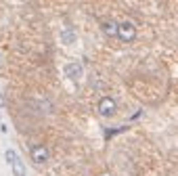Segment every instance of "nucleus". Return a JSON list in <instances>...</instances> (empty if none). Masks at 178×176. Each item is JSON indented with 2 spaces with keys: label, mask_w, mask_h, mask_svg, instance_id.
Wrapping results in <instances>:
<instances>
[{
  "label": "nucleus",
  "mask_w": 178,
  "mask_h": 176,
  "mask_svg": "<svg viewBox=\"0 0 178 176\" xmlns=\"http://www.w3.org/2000/svg\"><path fill=\"white\" fill-rule=\"evenodd\" d=\"M115 109H117V105H115V99L113 97H103V99L99 101V113L103 118H111L115 113Z\"/></svg>",
  "instance_id": "3"
},
{
  "label": "nucleus",
  "mask_w": 178,
  "mask_h": 176,
  "mask_svg": "<svg viewBox=\"0 0 178 176\" xmlns=\"http://www.w3.org/2000/svg\"><path fill=\"white\" fill-rule=\"evenodd\" d=\"M117 38L122 42H132L136 38V25L132 21H120V29H117Z\"/></svg>",
  "instance_id": "2"
},
{
  "label": "nucleus",
  "mask_w": 178,
  "mask_h": 176,
  "mask_svg": "<svg viewBox=\"0 0 178 176\" xmlns=\"http://www.w3.org/2000/svg\"><path fill=\"white\" fill-rule=\"evenodd\" d=\"M63 42L71 44V42H74V34H71V32H63Z\"/></svg>",
  "instance_id": "7"
},
{
  "label": "nucleus",
  "mask_w": 178,
  "mask_h": 176,
  "mask_svg": "<svg viewBox=\"0 0 178 176\" xmlns=\"http://www.w3.org/2000/svg\"><path fill=\"white\" fill-rule=\"evenodd\" d=\"M7 162L8 166H11V170H13L15 176H25V163H23V159L19 157V153L15 151V149H7Z\"/></svg>",
  "instance_id": "1"
},
{
  "label": "nucleus",
  "mask_w": 178,
  "mask_h": 176,
  "mask_svg": "<svg viewBox=\"0 0 178 176\" xmlns=\"http://www.w3.org/2000/svg\"><path fill=\"white\" fill-rule=\"evenodd\" d=\"M101 29H103L105 36H111V38H117V29H120V21L115 19H105L101 23Z\"/></svg>",
  "instance_id": "6"
},
{
  "label": "nucleus",
  "mask_w": 178,
  "mask_h": 176,
  "mask_svg": "<svg viewBox=\"0 0 178 176\" xmlns=\"http://www.w3.org/2000/svg\"><path fill=\"white\" fill-rule=\"evenodd\" d=\"M48 157H50L48 147H44V145H34V147H32V159H34V163L44 166V163L48 162Z\"/></svg>",
  "instance_id": "4"
},
{
  "label": "nucleus",
  "mask_w": 178,
  "mask_h": 176,
  "mask_svg": "<svg viewBox=\"0 0 178 176\" xmlns=\"http://www.w3.org/2000/svg\"><path fill=\"white\" fill-rule=\"evenodd\" d=\"M82 73H84L82 63L74 61V63H67V65H65V76H67L69 80H71V82H78V80L82 78Z\"/></svg>",
  "instance_id": "5"
},
{
  "label": "nucleus",
  "mask_w": 178,
  "mask_h": 176,
  "mask_svg": "<svg viewBox=\"0 0 178 176\" xmlns=\"http://www.w3.org/2000/svg\"><path fill=\"white\" fill-rule=\"evenodd\" d=\"M4 105V99H2V94H0V107Z\"/></svg>",
  "instance_id": "8"
}]
</instances>
